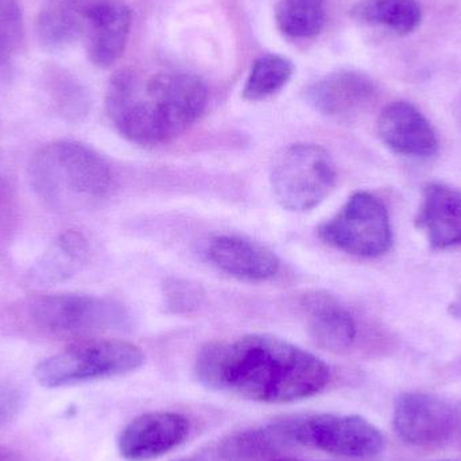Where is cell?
<instances>
[{"label": "cell", "instance_id": "obj_1", "mask_svg": "<svg viewBox=\"0 0 461 461\" xmlns=\"http://www.w3.org/2000/svg\"><path fill=\"white\" fill-rule=\"evenodd\" d=\"M203 386L262 403H290L320 394L330 370L316 355L270 335L205 344L194 363Z\"/></svg>", "mask_w": 461, "mask_h": 461}, {"label": "cell", "instance_id": "obj_2", "mask_svg": "<svg viewBox=\"0 0 461 461\" xmlns=\"http://www.w3.org/2000/svg\"><path fill=\"white\" fill-rule=\"evenodd\" d=\"M207 84L185 70L124 68L111 77L105 110L116 131L135 145H167L204 115Z\"/></svg>", "mask_w": 461, "mask_h": 461}, {"label": "cell", "instance_id": "obj_3", "mask_svg": "<svg viewBox=\"0 0 461 461\" xmlns=\"http://www.w3.org/2000/svg\"><path fill=\"white\" fill-rule=\"evenodd\" d=\"M32 191L51 207L70 199H102L113 185L110 165L76 140H54L38 149L29 164Z\"/></svg>", "mask_w": 461, "mask_h": 461}, {"label": "cell", "instance_id": "obj_4", "mask_svg": "<svg viewBox=\"0 0 461 461\" xmlns=\"http://www.w3.org/2000/svg\"><path fill=\"white\" fill-rule=\"evenodd\" d=\"M140 347L119 339H80L35 367V378L48 389L124 375L142 367Z\"/></svg>", "mask_w": 461, "mask_h": 461}, {"label": "cell", "instance_id": "obj_5", "mask_svg": "<svg viewBox=\"0 0 461 461\" xmlns=\"http://www.w3.org/2000/svg\"><path fill=\"white\" fill-rule=\"evenodd\" d=\"M27 319L43 335L78 340L131 325V316L118 301L80 293L34 298L27 305Z\"/></svg>", "mask_w": 461, "mask_h": 461}, {"label": "cell", "instance_id": "obj_6", "mask_svg": "<svg viewBox=\"0 0 461 461\" xmlns=\"http://www.w3.org/2000/svg\"><path fill=\"white\" fill-rule=\"evenodd\" d=\"M276 202L292 212L319 207L338 181L332 157L322 146L295 143L276 156L270 173Z\"/></svg>", "mask_w": 461, "mask_h": 461}, {"label": "cell", "instance_id": "obj_7", "mask_svg": "<svg viewBox=\"0 0 461 461\" xmlns=\"http://www.w3.org/2000/svg\"><path fill=\"white\" fill-rule=\"evenodd\" d=\"M292 446H303L333 456L368 459L386 446L384 433L359 416L312 413L278 420Z\"/></svg>", "mask_w": 461, "mask_h": 461}, {"label": "cell", "instance_id": "obj_8", "mask_svg": "<svg viewBox=\"0 0 461 461\" xmlns=\"http://www.w3.org/2000/svg\"><path fill=\"white\" fill-rule=\"evenodd\" d=\"M320 239L330 246L362 258H378L393 246L386 205L368 192H357L330 221L319 227Z\"/></svg>", "mask_w": 461, "mask_h": 461}, {"label": "cell", "instance_id": "obj_9", "mask_svg": "<svg viewBox=\"0 0 461 461\" xmlns=\"http://www.w3.org/2000/svg\"><path fill=\"white\" fill-rule=\"evenodd\" d=\"M393 427L409 446H443L461 432V409L438 395L403 393L395 401Z\"/></svg>", "mask_w": 461, "mask_h": 461}, {"label": "cell", "instance_id": "obj_10", "mask_svg": "<svg viewBox=\"0 0 461 461\" xmlns=\"http://www.w3.org/2000/svg\"><path fill=\"white\" fill-rule=\"evenodd\" d=\"M189 430L191 424L183 414L149 411L123 428L118 438L119 454L129 461L158 459L181 446Z\"/></svg>", "mask_w": 461, "mask_h": 461}, {"label": "cell", "instance_id": "obj_11", "mask_svg": "<svg viewBox=\"0 0 461 461\" xmlns=\"http://www.w3.org/2000/svg\"><path fill=\"white\" fill-rule=\"evenodd\" d=\"M132 14L122 0H92L84 10V32L89 59L99 68H110L126 50Z\"/></svg>", "mask_w": 461, "mask_h": 461}, {"label": "cell", "instance_id": "obj_12", "mask_svg": "<svg viewBox=\"0 0 461 461\" xmlns=\"http://www.w3.org/2000/svg\"><path fill=\"white\" fill-rule=\"evenodd\" d=\"M306 330L313 343L325 351L343 354L354 347L357 324L348 309L328 292L306 293L300 303Z\"/></svg>", "mask_w": 461, "mask_h": 461}, {"label": "cell", "instance_id": "obj_13", "mask_svg": "<svg viewBox=\"0 0 461 461\" xmlns=\"http://www.w3.org/2000/svg\"><path fill=\"white\" fill-rule=\"evenodd\" d=\"M378 135L395 154L427 158L438 153L435 129L424 113L408 102L386 105L378 119Z\"/></svg>", "mask_w": 461, "mask_h": 461}, {"label": "cell", "instance_id": "obj_14", "mask_svg": "<svg viewBox=\"0 0 461 461\" xmlns=\"http://www.w3.org/2000/svg\"><path fill=\"white\" fill-rule=\"evenodd\" d=\"M207 257L219 270L249 282L273 278L281 265L270 249L239 235H219L211 239Z\"/></svg>", "mask_w": 461, "mask_h": 461}, {"label": "cell", "instance_id": "obj_15", "mask_svg": "<svg viewBox=\"0 0 461 461\" xmlns=\"http://www.w3.org/2000/svg\"><path fill=\"white\" fill-rule=\"evenodd\" d=\"M290 447L276 420L230 433L207 448L176 461H268L281 456Z\"/></svg>", "mask_w": 461, "mask_h": 461}, {"label": "cell", "instance_id": "obj_16", "mask_svg": "<svg viewBox=\"0 0 461 461\" xmlns=\"http://www.w3.org/2000/svg\"><path fill=\"white\" fill-rule=\"evenodd\" d=\"M373 78L360 70L330 73L306 89L309 104L325 116H346L365 107L375 96Z\"/></svg>", "mask_w": 461, "mask_h": 461}, {"label": "cell", "instance_id": "obj_17", "mask_svg": "<svg viewBox=\"0 0 461 461\" xmlns=\"http://www.w3.org/2000/svg\"><path fill=\"white\" fill-rule=\"evenodd\" d=\"M414 224L424 230L433 249L460 246L461 192L444 184L425 186Z\"/></svg>", "mask_w": 461, "mask_h": 461}, {"label": "cell", "instance_id": "obj_18", "mask_svg": "<svg viewBox=\"0 0 461 461\" xmlns=\"http://www.w3.org/2000/svg\"><path fill=\"white\" fill-rule=\"evenodd\" d=\"M88 258L89 244L86 236L78 230H64L32 266L27 273V284L37 289L61 284L80 271Z\"/></svg>", "mask_w": 461, "mask_h": 461}, {"label": "cell", "instance_id": "obj_19", "mask_svg": "<svg viewBox=\"0 0 461 461\" xmlns=\"http://www.w3.org/2000/svg\"><path fill=\"white\" fill-rule=\"evenodd\" d=\"M84 0H49L37 18V37L43 49L59 51L84 32Z\"/></svg>", "mask_w": 461, "mask_h": 461}, {"label": "cell", "instance_id": "obj_20", "mask_svg": "<svg viewBox=\"0 0 461 461\" xmlns=\"http://www.w3.org/2000/svg\"><path fill=\"white\" fill-rule=\"evenodd\" d=\"M351 16L362 23L408 35L421 24L422 10L417 0H357Z\"/></svg>", "mask_w": 461, "mask_h": 461}, {"label": "cell", "instance_id": "obj_21", "mask_svg": "<svg viewBox=\"0 0 461 461\" xmlns=\"http://www.w3.org/2000/svg\"><path fill=\"white\" fill-rule=\"evenodd\" d=\"M42 86L59 116L70 123L84 121L91 110V97L73 73L59 65L45 68Z\"/></svg>", "mask_w": 461, "mask_h": 461}, {"label": "cell", "instance_id": "obj_22", "mask_svg": "<svg viewBox=\"0 0 461 461\" xmlns=\"http://www.w3.org/2000/svg\"><path fill=\"white\" fill-rule=\"evenodd\" d=\"M274 15L282 34L309 40L324 29L327 7L325 0H276Z\"/></svg>", "mask_w": 461, "mask_h": 461}, {"label": "cell", "instance_id": "obj_23", "mask_svg": "<svg viewBox=\"0 0 461 461\" xmlns=\"http://www.w3.org/2000/svg\"><path fill=\"white\" fill-rule=\"evenodd\" d=\"M294 67L286 57L265 54L255 59L244 83L241 97L260 102L278 94L292 78Z\"/></svg>", "mask_w": 461, "mask_h": 461}, {"label": "cell", "instance_id": "obj_24", "mask_svg": "<svg viewBox=\"0 0 461 461\" xmlns=\"http://www.w3.org/2000/svg\"><path fill=\"white\" fill-rule=\"evenodd\" d=\"M162 306L165 312L177 316H188L202 308L205 290L191 279L167 276L161 286Z\"/></svg>", "mask_w": 461, "mask_h": 461}, {"label": "cell", "instance_id": "obj_25", "mask_svg": "<svg viewBox=\"0 0 461 461\" xmlns=\"http://www.w3.org/2000/svg\"><path fill=\"white\" fill-rule=\"evenodd\" d=\"M24 40L23 13L18 0H0V62L18 53Z\"/></svg>", "mask_w": 461, "mask_h": 461}, {"label": "cell", "instance_id": "obj_26", "mask_svg": "<svg viewBox=\"0 0 461 461\" xmlns=\"http://www.w3.org/2000/svg\"><path fill=\"white\" fill-rule=\"evenodd\" d=\"M21 401V393L15 386L0 384V427L7 425L18 416Z\"/></svg>", "mask_w": 461, "mask_h": 461}, {"label": "cell", "instance_id": "obj_27", "mask_svg": "<svg viewBox=\"0 0 461 461\" xmlns=\"http://www.w3.org/2000/svg\"><path fill=\"white\" fill-rule=\"evenodd\" d=\"M0 461H26L19 452L7 447H0Z\"/></svg>", "mask_w": 461, "mask_h": 461}, {"label": "cell", "instance_id": "obj_28", "mask_svg": "<svg viewBox=\"0 0 461 461\" xmlns=\"http://www.w3.org/2000/svg\"><path fill=\"white\" fill-rule=\"evenodd\" d=\"M449 314L461 321V290L457 293L451 305L448 306Z\"/></svg>", "mask_w": 461, "mask_h": 461}, {"label": "cell", "instance_id": "obj_29", "mask_svg": "<svg viewBox=\"0 0 461 461\" xmlns=\"http://www.w3.org/2000/svg\"><path fill=\"white\" fill-rule=\"evenodd\" d=\"M268 461H309V460L292 459V457H276V459H271Z\"/></svg>", "mask_w": 461, "mask_h": 461}, {"label": "cell", "instance_id": "obj_30", "mask_svg": "<svg viewBox=\"0 0 461 461\" xmlns=\"http://www.w3.org/2000/svg\"><path fill=\"white\" fill-rule=\"evenodd\" d=\"M0 202H2V183H0Z\"/></svg>", "mask_w": 461, "mask_h": 461}, {"label": "cell", "instance_id": "obj_31", "mask_svg": "<svg viewBox=\"0 0 461 461\" xmlns=\"http://www.w3.org/2000/svg\"><path fill=\"white\" fill-rule=\"evenodd\" d=\"M446 461H457V460H446Z\"/></svg>", "mask_w": 461, "mask_h": 461}]
</instances>
